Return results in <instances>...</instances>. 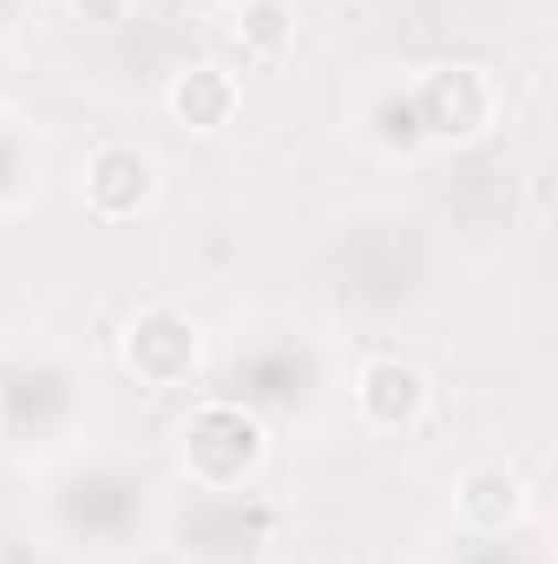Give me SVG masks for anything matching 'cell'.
Wrapping results in <instances>:
<instances>
[{
	"mask_svg": "<svg viewBox=\"0 0 558 564\" xmlns=\"http://www.w3.org/2000/svg\"><path fill=\"white\" fill-rule=\"evenodd\" d=\"M178 466L204 486V492H237L244 479L264 473L270 459V426L264 414L237 408V401H197L184 421H178Z\"/></svg>",
	"mask_w": 558,
	"mask_h": 564,
	"instance_id": "cell-1",
	"label": "cell"
},
{
	"mask_svg": "<svg viewBox=\"0 0 558 564\" xmlns=\"http://www.w3.org/2000/svg\"><path fill=\"white\" fill-rule=\"evenodd\" d=\"M415 119H420V139L427 144H480L493 126H500V86L486 66H427L415 86Z\"/></svg>",
	"mask_w": 558,
	"mask_h": 564,
	"instance_id": "cell-2",
	"label": "cell"
},
{
	"mask_svg": "<svg viewBox=\"0 0 558 564\" xmlns=\"http://www.w3.org/2000/svg\"><path fill=\"white\" fill-rule=\"evenodd\" d=\"M119 361L144 388H191L204 375V322L178 302H144L119 335Z\"/></svg>",
	"mask_w": 558,
	"mask_h": 564,
	"instance_id": "cell-3",
	"label": "cell"
},
{
	"mask_svg": "<svg viewBox=\"0 0 558 564\" xmlns=\"http://www.w3.org/2000/svg\"><path fill=\"white\" fill-rule=\"evenodd\" d=\"M164 191V164L151 144H132V139H106L86 151L79 164V204L99 217V224H139L144 210L158 204Z\"/></svg>",
	"mask_w": 558,
	"mask_h": 564,
	"instance_id": "cell-4",
	"label": "cell"
},
{
	"mask_svg": "<svg viewBox=\"0 0 558 564\" xmlns=\"http://www.w3.org/2000/svg\"><path fill=\"white\" fill-rule=\"evenodd\" d=\"M348 408H355V421L368 426V433H415L427 421V408H433V381H427V368H415L408 355H368L362 368H355V381H348Z\"/></svg>",
	"mask_w": 558,
	"mask_h": 564,
	"instance_id": "cell-5",
	"label": "cell"
},
{
	"mask_svg": "<svg viewBox=\"0 0 558 564\" xmlns=\"http://www.w3.org/2000/svg\"><path fill=\"white\" fill-rule=\"evenodd\" d=\"M237 112H244V86H237V73L217 66V59L178 66L171 86H164V119H171L178 132H191V139H217V132H230Z\"/></svg>",
	"mask_w": 558,
	"mask_h": 564,
	"instance_id": "cell-6",
	"label": "cell"
},
{
	"mask_svg": "<svg viewBox=\"0 0 558 564\" xmlns=\"http://www.w3.org/2000/svg\"><path fill=\"white\" fill-rule=\"evenodd\" d=\"M526 512H533V492H526V479H519L513 466H500V459L466 466V473L453 479V519H460L473 539H500V532H513Z\"/></svg>",
	"mask_w": 558,
	"mask_h": 564,
	"instance_id": "cell-7",
	"label": "cell"
},
{
	"mask_svg": "<svg viewBox=\"0 0 558 564\" xmlns=\"http://www.w3.org/2000/svg\"><path fill=\"white\" fill-rule=\"evenodd\" d=\"M230 40H237L244 59L270 66L296 46V7L289 0H237L230 7Z\"/></svg>",
	"mask_w": 558,
	"mask_h": 564,
	"instance_id": "cell-8",
	"label": "cell"
},
{
	"mask_svg": "<svg viewBox=\"0 0 558 564\" xmlns=\"http://www.w3.org/2000/svg\"><path fill=\"white\" fill-rule=\"evenodd\" d=\"M368 139H375V151H388V158H415V151H427L420 119H415V99H408V93L375 99V106H368Z\"/></svg>",
	"mask_w": 558,
	"mask_h": 564,
	"instance_id": "cell-9",
	"label": "cell"
},
{
	"mask_svg": "<svg viewBox=\"0 0 558 564\" xmlns=\"http://www.w3.org/2000/svg\"><path fill=\"white\" fill-rule=\"evenodd\" d=\"M66 13L79 26H93V33H112V26H126L139 13V0H66Z\"/></svg>",
	"mask_w": 558,
	"mask_h": 564,
	"instance_id": "cell-10",
	"label": "cell"
},
{
	"mask_svg": "<svg viewBox=\"0 0 558 564\" xmlns=\"http://www.w3.org/2000/svg\"><path fill=\"white\" fill-rule=\"evenodd\" d=\"M0 421H7V401H0Z\"/></svg>",
	"mask_w": 558,
	"mask_h": 564,
	"instance_id": "cell-11",
	"label": "cell"
}]
</instances>
